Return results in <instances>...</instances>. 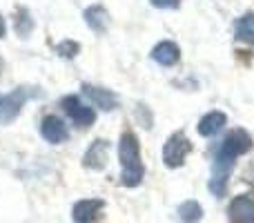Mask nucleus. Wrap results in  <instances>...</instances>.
I'll return each mask as SVG.
<instances>
[{
	"instance_id": "1",
	"label": "nucleus",
	"mask_w": 254,
	"mask_h": 223,
	"mask_svg": "<svg viewBox=\"0 0 254 223\" xmlns=\"http://www.w3.org/2000/svg\"><path fill=\"white\" fill-rule=\"evenodd\" d=\"M252 149V136L248 134L246 130L237 127V130L228 132L223 141H221L219 149L214 154V161H212V179L207 183L210 192L214 197H223L225 194V188H228V179L234 170V163L241 154L250 152Z\"/></svg>"
},
{
	"instance_id": "2",
	"label": "nucleus",
	"mask_w": 254,
	"mask_h": 223,
	"mask_svg": "<svg viewBox=\"0 0 254 223\" xmlns=\"http://www.w3.org/2000/svg\"><path fill=\"white\" fill-rule=\"evenodd\" d=\"M119 161H121V183L125 188L140 185L145 176V165L140 161V148L134 132H123L119 141Z\"/></svg>"
},
{
	"instance_id": "3",
	"label": "nucleus",
	"mask_w": 254,
	"mask_h": 223,
	"mask_svg": "<svg viewBox=\"0 0 254 223\" xmlns=\"http://www.w3.org/2000/svg\"><path fill=\"white\" fill-rule=\"evenodd\" d=\"M43 94V89L38 87H27V85H20V87L11 89L9 94H0V125H7V123L16 121L20 110L25 107V103L29 98H36Z\"/></svg>"
},
{
	"instance_id": "4",
	"label": "nucleus",
	"mask_w": 254,
	"mask_h": 223,
	"mask_svg": "<svg viewBox=\"0 0 254 223\" xmlns=\"http://www.w3.org/2000/svg\"><path fill=\"white\" fill-rule=\"evenodd\" d=\"M190 152H192L190 139L183 134V132H174V134L165 141V145H163V163H165L167 167H172V170H174V167H181Z\"/></svg>"
},
{
	"instance_id": "5",
	"label": "nucleus",
	"mask_w": 254,
	"mask_h": 223,
	"mask_svg": "<svg viewBox=\"0 0 254 223\" xmlns=\"http://www.w3.org/2000/svg\"><path fill=\"white\" fill-rule=\"evenodd\" d=\"M61 107L78 127H89V125H94V121H96V112H94L89 105H85V103L80 101L78 96H74V94L63 98Z\"/></svg>"
},
{
	"instance_id": "6",
	"label": "nucleus",
	"mask_w": 254,
	"mask_h": 223,
	"mask_svg": "<svg viewBox=\"0 0 254 223\" xmlns=\"http://www.w3.org/2000/svg\"><path fill=\"white\" fill-rule=\"evenodd\" d=\"M40 136H43L47 143L58 145V143H65V141L69 139V130H67V125L63 123L61 116L49 114V116H45L43 121H40Z\"/></svg>"
},
{
	"instance_id": "7",
	"label": "nucleus",
	"mask_w": 254,
	"mask_h": 223,
	"mask_svg": "<svg viewBox=\"0 0 254 223\" xmlns=\"http://www.w3.org/2000/svg\"><path fill=\"white\" fill-rule=\"evenodd\" d=\"M107 156H110V141L96 139L83 154V165L87 170H103L107 165Z\"/></svg>"
},
{
	"instance_id": "8",
	"label": "nucleus",
	"mask_w": 254,
	"mask_h": 223,
	"mask_svg": "<svg viewBox=\"0 0 254 223\" xmlns=\"http://www.w3.org/2000/svg\"><path fill=\"white\" fill-rule=\"evenodd\" d=\"M228 217L232 223H254V199L250 194H239L228 208Z\"/></svg>"
},
{
	"instance_id": "9",
	"label": "nucleus",
	"mask_w": 254,
	"mask_h": 223,
	"mask_svg": "<svg viewBox=\"0 0 254 223\" xmlns=\"http://www.w3.org/2000/svg\"><path fill=\"white\" fill-rule=\"evenodd\" d=\"M83 94L94 103L96 107H101L103 112H112L119 107V96H116L112 89H105V87H96V85H89L85 83L83 85Z\"/></svg>"
},
{
	"instance_id": "10",
	"label": "nucleus",
	"mask_w": 254,
	"mask_h": 223,
	"mask_svg": "<svg viewBox=\"0 0 254 223\" xmlns=\"http://www.w3.org/2000/svg\"><path fill=\"white\" fill-rule=\"evenodd\" d=\"M152 61L158 63L161 67H174L181 61V47L172 40H161L156 47L152 49Z\"/></svg>"
},
{
	"instance_id": "11",
	"label": "nucleus",
	"mask_w": 254,
	"mask_h": 223,
	"mask_svg": "<svg viewBox=\"0 0 254 223\" xmlns=\"http://www.w3.org/2000/svg\"><path fill=\"white\" fill-rule=\"evenodd\" d=\"M105 203L101 199H83V201L74 203V210H71V219L74 223H94L98 217V212L103 210Z\"/></svg>"
},
{
	"instance_id": "12",
	"label": "nucleus",
	"mask_w": 254,
	"mask_h": 223,
	"mask_svg": "<svg viewBox=\"0 0 254 223\" xmlns=\"http://www.w3.org/2000/svg\"><path fill=\"white\" fill-rule=\"evenodd\" d=\"M83 18H85V25L94 31V34H105L110 29V13L103 4H92L83 11Z\"/></svg>"
},
{
	"instance_id": "13",
	"label": "nucleus",
	"mask_w": 254,
	"mask_h": 223,
	"mask_svg": "<svg viewBox=\"0 0 254 223\" xmlns=\"http://www.w3.org/2000/svg\"><path fill=\"white\" fill-rule=\"evenodd\" d=\"M225 125H228V116H225L223 112L214 110V112L205 114V116L198 121L196 130H198V134H201V136H205V139H212V136L219 134V132L223 130Z\"/></svg>"
},
{
	"instance_id": "14",
	"label": "nucleus",
	"mask_w": 254,
	"mask_h": 223,
	"mask_svg": "<svg viewBox=\"0 0 254 223\" xmlns=\"http://www.w3.org/2000/svg\"><path fill=\"white\" fill-rule=\"evenodd\" d=\"M234 36H237V40H241V43L254 45V11L239 18L237 25H234Z\"/></svg>"
},
{
	"instance_id": "15",
	"label": "nucleus",
	"mask_w": 254,
	"mask_h": 223,
	"mask_svg": "<svg viewBox=\"0 0 254 223\" xmlns=\"http://www.w3.org/2000/svg\"><path fill=\"white\" fill-rule=\"evenodd\" d=\"M176 215H179L181 223H198L203 219V208L198 201H185L179 206Z\"/></svg>"
},
{
	"instance_id": "16",
	"label": "nucleus",
	"mask_w": 254,
	"mask_h": 223,
	"mask_svg": "<svg viewBox=\"0 0 254 223\" xmlns=\"http://www.w3.org/2000/svg\"><path fill=\"white\" fill-rule=\"evenodd\" d=\"M16 34L18 36H22V38H25V36H29L31 31H34V18L29 16V11H27L25 7H18L16 9Z\"/></svg>"
},
{
	"instance_id": "17",
	"label": "nucleus",
	"mask_w": 254,
	"mask_h": 223,
	"mask_svg": "<svg viewBox=\"0 0 254 223\" xmlns=\"http://www.w3.org/2000/svg\"><path fill=\"white\" fill-rule=\"evenodd\" d=\"M78 52H80V45L76 40H63V43L56 45V54L63 58H74L78 56Z\"/></svg>"
},
{
	"instance_id": "18",
	"label": "nucleus",
	"mask_w": 254,
	"mask_h": 223,
	"mask_svg": "<svg viewBox=\"0 0 254 223\" xmlns=\"http://www.w3.org/2000/svg\"><path fill=\"white\" fill-rule=\"evenodd\" d=\"M156 9H179L181 0H149Z\"/></svg>"
},
{
	"instance_id": "19",
	"label": "nucleus",
	"mask_w": 254,
	"mask_h": 223,
	"mask_svg": "<svg viewBox=\"0 0 254 223\" xmlns=\"http://www.w3.org/2000/svg\"><path fill=\"white\" fill-rule=\"evenodd\" d=\"M4 34H7V22H4V18L0 16V38H2Z\"/></svg>"
}]
</instances>
